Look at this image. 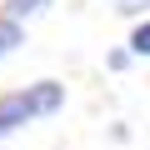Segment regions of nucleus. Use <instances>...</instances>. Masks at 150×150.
<instances>
[{"label":"nucleus","mask_w":150,"mask_h":150,"mask_svg":"<svg viewBox=\"0 0 150 150\" xmlns=\"http://www.w3.org/2000/svg\"><path fill=\"white\" fill-rule=\"evenodd\" d=\"M60 105H65V85H55V80H35V85H25V90L0 95V135H10V130L30 125V120H40V115H55Z\"/></svg>","instance_id":"obj_1"},{"label":"nucleus","mask_w":150,"mask_h":150,"mask_svg":"<svg viewBox=\"0 0 150 150\" xmlns=\"http://www.w3.org/2000/svg\"><path fill=\"white\" fill-rule=\"evenodd\" d=\"M20 45V20H0V55H10Z\"/></svg>","instance_id":"obj_2"},{"label":"nucleus","mask_w":150,"mask_h":150,"mask_svg":"<svg viewBox=\"0 0 150 150\" xmlns=\"http://www.w3.org/2000/svg\"><path fill=\"white\" fill-rule=\"evenodd\" d=\"M45 0H5V20H20V15H35Z\"/></svg>","instance_id":"obj_3"},{"label":"nucleus","mask_w":150,"mask_h":150,"mask_svg":"<svg viewBox=\"0 0 150 150\" xmlns=\"http://www.w3.org/2000/svg\"><path fill=\"white\" fill-rule=\"evenodd\" d=\"M130 50H135V55H150V20H140V25H135V35H130Z\"/></svg>","instance_id":"obj_4"}]
</instances>
